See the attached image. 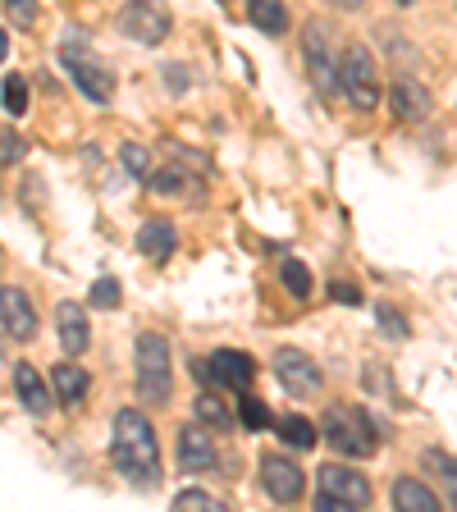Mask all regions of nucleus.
<instances>
[{"instance_id":"f257e3e1","label":"nucleus","mask_w":457,"mask_h":512,"mask_svg":"<svg viewBox=\"0 0 457 512\" xmlns=\"http://www.w3.org/2000/svg\"><path fill=\"white\" fill-rule=\"evenodd\" d=\"M110 458H115V467L124 471L133 485H156L160 480V448H156V430H151V421L142 412H133V407H124V412L115 416V439H110Z\"/></svg>"},{"instance_id":"f03ea898","label":"nucleus","mask_w":457,"mask_h":512,"mask_svg":"<svg viewBox=\"0 0 457 512\" xmlns=\"http://www.w3.org/2000/svg\"><path fill=\"white\" fill-rule=\"evenodd\" d=\"M316 485H320V512H357V508H371V480L362 471L343 467V462H325L316 471Z\"/></svg>"},{"instance_id":"7ed1b4c3","label":"nucleus","mask_w":457,"mask_h":512,"mask_svg":"<svg viewBox=\"0 0 457 512\" xmlns=\"http://www.w3.org/2000/svg\"><path fill=\"white\" fill-rule=\"evenodd\" d=\"M325 439H330V448L348 453V458H371L375 448H380L371 416L362 407H330L325 412Z\"/></svg>"},{"instance_id":"20e7f679","label":"nucleus","mask_w":457,"mask_h":512,"mask_svg":"<svg viewBox=\"0 0 457 512\" xmlns=\"http://www.w3.org/2000/svg\"><path fill=\"white\" fill-rule=\"evenodd\" d=\"M138 394L147 403H170V394H174L170 343L160 339V334H142L138 339Z\"/></svg>"},{"instance_id":"39448f33","label":"nucleus","mask_w":457,"mask_h":512,"mask_svg":"<svg viewBox=\"0 0 457 512\" xmlns=\"http://www.w3.org/2000/svg\"><path fill=\"white\" fill-rule=\"evenodd\" d=\"M302 60H307V78L320 96L343 92V60H334L325 23H316V19L307 23V32H302Z\"/></svg>"},{"instance_id":"423d86ee","label":"nucleus","mask_w":457,"mask_h":512,"mask_svg":"<svg viewBox=\"0 0 457 512\" xmlns=\"http://www.w3.org/2000/svg\"><path fill=\"white\" fill-rule=\"evenodd\" d=\"M343 96L357 110H375L380 106V74H375V55L362 42L343 46Z\"/></svg>"},{"instance_id":"0eeeda50","label":"nucleus","mask_w":457,"mask_h":512,"mask_svg":"<svg viewBox=\"0 0 457 512\" xmlns=\"http://www.w3.org/2000/svg\"><path fill=\"white\" fill-rule=\"evenodd\" d=\"M119 32L142 46H160L174 32V19L165 10V0H128L119 10Z\"/></svg>"},{"instance_id":"6e6552de","label":"nucleus","mask_w":457,"mask_h":512,"mask_svg":"<svg viewBox=\"0 0 457 512\" xmlns=\"http://www.w3.org/2000/svg\"><path fill=\"white\" fill-rule=\"evenodd\" d=\"M275 375L293 398H316L320 389H325V371L298 348H279L275 352Z\"/></svg>"},{"instance_id":"1a4fd4ad","label":"nucleus","mask_w":457,"mask_h":512,"mask_svg":"<svg viewBox=\"0 0 457 512\" xmlns=\"http://www.w3.org/2000/svg\"><path fill=\"white\" fill-rule=\"evenodd\" d=\"M261 485H266V494L275 503H298L302 490H307V476H302V467L293 458L266 453V458H261Z\"/></svg>"},{"instance_id":"9d476101","label":"nucleus","mask_w":457,"mask_h":512,"mask_svg":"<svg viewBox=\"0 0 457 512\" xmlns=\"http://www.w3.org/2000/svg\"><path fill=\"white\" fill-rule=\"evenodd\" d=\"M0 330L10 334L14 343L37 339V307H32V298L14 284H0Z\"/></svg>"},{"instance_id":"9b49d317","label":"nucleus","mask_w":457,"mask_h":512,"mask_svg":"<svg viewBox=\"0 0 457 512\" xmlns=\"http://www.w3.org/2000/svg\"><path fill=\"white\" fill-rule=\"evenodd\" d=\"M64 69H69V78H74L78 92H83L87 101H96V106H106L110 96H115V74H110L101 60H92V55L64 51Z\"/></svg>"},{"instance_id":"f8f14e48","label":"nucleus","mask_w":457,"mask_h":512,"mask_svg":"<svg viewBox=\"0 0 457 512\" xmlns=\"http://www.w3.org/2000/svg\"><path fill=\"white\" fill-rule=\"evenodd\" d=\"M206 375H215L224 389L247 394V384L256 380V362L247 357V352H238V348H220V352H211V357H206Z\"/></svg>"},{"instance_id":"ddd939ff","label":"nucleus","mask_w":457,"mask_h":512,"mask_svg":"<svg viewBox=\"0 0 457 512\" xmlns=\"http://www.w3.org/2000/svg\"><path fill=\"white\" fill-rule=\"evenodd\" d=\"M389 106H394V115L403 119V124H416V119H426L430 115V87L426 83H416L412 74H398V83L389 87Z\"/></svg>"},{"instance_id":"4468645a","label":"nucleus","mask_w":457,"mask_h":512,"mask_svg":"<svg viewBox=\"0 0 457 512\" xmlns=\"http://www.w3.org/2000/svg\"><path fill=\"white\" fill-rule=\"evenodd\" d=\"M55 330H60V343L69 357H83L87 343H92V325H87V311L78 302H60L55 307Z\"/></svg>"},{"instance_id":"2eb2a0df","label":"nucleus","mask_w":457,"mask_h":512,"mask_svg":"<svg viewBox=\"0 0 457 512\" xmlns=\"http://www.w3.org/2000/svg\"><path fill=\"white\" fill-rule=\"evenodd\" d=\"M215 458H220V453H215V439L206 435L202 421L179 430V467L183 471H211Z\"/></svg>"},{"instance_id":"dca6fc26","label":"nucleus","mask_w":457,"mask_h":512,"mask_svg":"<svg viewBox=\"0 0 457 512\" xmlns=\"http://www.w3.org/2000/svg\"><path fill=\"white\" fill-rule=\"evenodd\" d=\"M14 394L23 398V407H28L32 416H46V412H51L55 389L42 380V375H37V366H32V362H19V366H14Z\"/></svg>"},{"instance_id":"f3484780","label":"nucleus","mask_w":457,"mask_h":512,"mask_svg":"<svg viewBox=\"0 0 457 512\" xmlns=\"http://www.w3.org/2000/svg\"><path fill=\"white\" fill-rule=\"evenodd\" d=\"M51 389H55V403H64V407H78L87 398V389H92V380H87V371L83 366H74V362H60L51 371Z\"/></svg>"},{"instance_id":"a211bd4d","label":"nucleus","mask_w":457,"mask_h":512,"mask_svg":"<svg viewBox=\"0 0 457 512\" xmlns=\"http://www.w3.org/2000/svg\"><path fill=\"white\" fill-rule=\"evenodd\" d=\"M174 247H179V234H174L170 220H147L138 229V252L151 256V261H170Z\"/></svg>"},{"instance_id":"6ab92c4d","label":"nucleus","mask_w":457,"mask_h":512,"mask_svg":"<svg viewBox=\"0 0 457 512\" xmlns=\"http://www.w3.org/2000/svg\"><path fill=\"white\" fill-rule=\"evenodd\" d=\"M394 508H407V512H439V494L430 490V485H421V480L403 476V480H394Z\"/></svg>"},{"instance_id":"aec40b11","label":"nucleus","mask_w":457,"mask_h":512,"mask_svg":"<svg viewBox=\"0 0 457 512\" xmlns=\"http://www.w3.org/2000/svg\"><path fill=\"white\" fill-rule=\"evenodd\" d=\"M247 19L256 23V32H266V37H279L288 28L284 0H247Z\"/></svg>"},{"instance_id":"412c9836","label":"nucleus","mask_w":457,"mask_h":512,"mask_svg":"<svg viewBox=\"0 0 457 512\" xmlns=\"http://www.w3.org/2000/svg\"><path fill=\"white\" fill-rule=\"evenodd\" d=\"M275 430H279V439H284L288 448H316V439H320L307 416H279Z\"/></svg>"},{"instance_id":"4be33fe9","label":"nucleus","mask_w":457,"mask_h":512,"mask_svg":"<svg viewBox=\"0 0 457 512\" xmlns=\"http://www.w3.org/2000/svg\"><path fill=\"white\" fill-rule=\"evenodd\" d=\"M192 412H197V421H202V426H211V430H229V426H234V412H229V407H224V398H215V394H197Z\"/></svg>"},{"instance_id":"5701e85b","label":"nucleus","mask_w":457,"mask_h":512,"mask_svg":"<svg viewBox=\"0 0 457 512\" xmlns=\"http://www.w3.org/2000/svg\"><path fill=\"white\" fill-rule=\"evenodd\" d=\"M421 462H426V467L435 471L439 480H444L448 503L457 508V458H453V453H439V448H426V453H421Z\"/></svg>"},{"instance_id":"b1692460","label":"nucleus","mask_w":457,"mask_h":512,"mask_svg":"<svg viewBox=\"0 0 457 512\" xmlns=\"http://www.w3.org/2000/svg\"><path fill=\"white\" fill-rule=\"evenodd\" d=\"M151 192H160V197H183V192L192 188V174L188 170H160V174H151Z\"/></svg>"},{"instance_id":"393cba45","label":"nucleus","mask_w":457,"mask_h":512,"mask_svg":"<svg viewBox=\"0 0 457 512\" xmlns=\"http://www.w3.org/2000/svg\"><path fill=\"white\" fill-rule=\"evenodd\" d=\"M279 279H284V288L293 298H307L311 293V270L302 266V261H284V266H279Z\"/></svg>"},{"instance_id":"a878e982","label":"nucleus","mask_w":457,"mask_h":512,"mask_svg":"<svg viewBox=\"0 0 457 512\" xmlns=\"http://www.w3.org/2000/svg\"><path fill=\"white\" fill-rule=\"evenodd\" d=\"M238 416H243V426H252V430L275 426V416H270V407L261 403V398H252V394L238 398Z\"/></svg>"},{"instance_id":"bb28decb","label":"nucleus","mask_w":457,"mask_h":512,"mask_svg":"<svg viewBox=\"0 0 457 512\" xmlns=\"http://www.w3.org/2000/svg\"><path fill=\"white\" fill-rule=\"evenodd\" d=\"M119 160H124V170L133 174V179H142V183L151 179V160H147V151H142L138 142H124V147H119Z\"/></svg>"},{"instance_id":"cd10ccee","label":"nucleus","mask_w":457,"mask_h":512,"mask_svg":"<svg viewBox=\"0 0 457 512\" xmlns=\"http://www.w3.org/2000/svg\"><path fill=\"white\" fill-rule=\"evenodd\" d=\"M174 508H188V512H215V508H224L215 494H206V490H179L174 494Z\"/></svg>"},{"instance_id":"c85d7f7f","label":"nucleus","mask_w":457,"mask_h":512,"mask_svg":"<svg viewBox=\"0 0 457 512\" xmlns=\"http://www.w3.org/2000/svg\"><path fill=\"white\" fill-rule=\"evenodd\" d=\"M5 110H10V115H23V110H28V87H23L19 74L5 78Z\"/></svg>"},{"instance_id":"c756f323","label":"nucleus","mask_w":457,"mask_h":512,"mask_svg":"<svg viewBox=\"0 0 457 512\" xmlns=\"http://www.w3.org/2000/svg\"><path fill=\"white\" fill-rule=\"evenodd\" d=\"M375 316H380V330L389 334V339H407V325H403V316H398V311L389 307V302H380V307H375Z\"/></svg>"},{"instance_id":"7c9ffc66","label":"nucleus","mask_w":457,"mask_h":512,"mask_svg":"<svg viewBox=\"0 0 457 512\" xmlns=\"http://www.w3.org/2000/svg\"><path fill=\"white\" fill-rule=\"evenodd\" d=\"M5 10H10V19L19 23V28H32L37 23V0H0Z\"/></svg>"},{"instance_id":"2f4dec72","label":"nucleus","mask_w":457,"mask_h":512,"mask_svg":"<svg viewBox=\"0 0 457 512\" xmlns=\"http://www.w3.org/2000/svg\"><path fill=\"white\" fill-rule=\"evenodd\" d=\"M92 307H119V279H96L92 284Z\"/></svg>"},{"instance_id":"473e14b6","label":"nucleus","mask_w":457,"mask_h":512,"mask_svg":"<svg viewBox=\"0 0 457 512\" xmlns=\"http://www.w3.org/2000/svg\"><path fill=\"white\" fill-rule=\"evenodd\" d=\"M23 151H28V142H23L19 133H0V165H14V160H23Z\"/></svg>"},{"instance_id":"72a5a7b5","label":"nucleus","mask_w":457,"mask_h":512,"mask_svg":"<svg viewBox=\"0 0 457 512\" xmlns=\"http://www.w3.org/2000/svg\"><path fill=\"white\" fill-rule=\"evenodd\" d=\"M330 293H334V298H339V302H362V293H357V288H352V284H334Z\"/></svg>"},{"instance_id":"f704fd0d","label":"nucleus","mask_w":457,"mask_h":512,"mask_svg":"<svg viewBox=\"0 0 457 512\" xmlns=\"http://www.w3.org/2000/svg\"><path fill=\"white\" fill-rule=\"evenodd\" d=\"M330 5H334V10H362V5H366V0H330Z\"/></svg>"},{"instance_id":"c9c22d12","label":"nucleus","mask_w":457,"mask_h":512,"mask_svg":"<svg viewBox=\"0 0 457 512\" xmlns=\"http://www.w3.org/2000/svg\"><path fill=\"white\" fill-rule=\"evenodd\" d=\"M5 55H10V37H5V32H0V60H5Z\"/></svg>"},{"instance_id":"e433bc0d","label":"nucleus","mask_w":457,"mask_h":512,"mask_svg":"<svg viewBox=\"0 0 457 512\" xmlns=\"http://www.w3.org/2000/svg\"><path fill=\"white\" fill-rule=\"evenodd\" d=\"M403 5H407V0H403Z\"/></svg>"},{"instance_id":"4c0bfd02","label":"nucleus","mask_w":457,"mask_h":512,"mask_svg":"<svg viewBox=\"0 0 457 512\" xmlns=\"http://www.w3.org/2000/svg\"><path fill=\"white\" fill-rule=\"evenodd\" d=\"M220 5H224V0H220Z\"/></svg>"}]
</instances>
